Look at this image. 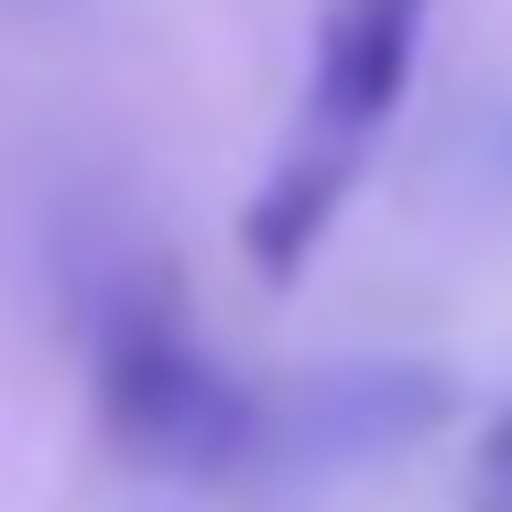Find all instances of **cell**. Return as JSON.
Returning a JSON list of instances; mask_svg holds the SVG:
<instances>
[{"label":"cell","instance_id":"6da1fadb","mask_svg":"<svg viewBox=\"0 0 512 512\" xmlns=\"http://www.w3.org/2000/svg\"><path fill=\"white\" fill-rule=\"evenodd\" d=\"M414 44H425V0H327L295 131H284L262 197L240 218V251H251L273 284L306 273V251L327 240V218L349 207L371 142L393 131V109H404V88H414Z\"/></svg>","mask_w":512,"mask_h":512},{"label":"cell","instance_id":"7a4b0ae2","mask_svg":"<svg viewBox=\"0 0 512 512\" xmlns=\"http://www.w3.org/2000/svg\"><path fill=\"white\" fill-rule=\"evenodd\" d=\"M99 414L153 469H240V458H262V404L186 338V316L153 284H120L99 306Z\"/></svg>","mask_w":512,"mask_h":512},{"label":"cell","instance_id":"3957f363","mask_svg":"<svg viewBox=\"0 0 512 512\" xmlns=\"http://www.w3.org/2000/svg\"><path fill=\"white\" fill-rule=\"evenodd\" d=\"M436 414H447V393H436L425 371H327L295 414L262 404V447H273V436H295V447H316V458H371V447L425 436Z\"/></svg>","mask_w":512,"mask_h":512}]
</instances>
